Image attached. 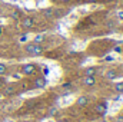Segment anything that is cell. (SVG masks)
I'll return each instance as SVG.
<instances>
[{"mask_svg": "<svg viewBox=\"0 0 123 122\" xmlns=\"http://www.w3.org/2000/svg\"><path fill=\"white\" fill-rule=\"evenodd\" d=\"M37 72V66L34 63H25L20 66V73L23 76H30V75H34Z\"/></svg>", "mask_w": 123, "mask_h": 122, "instance_id": "cell-2", "label": "cell"}, {"mask_svg": "<svg viewBox=\"0 0 123 122\" xmlns=\"http://www.w3.org/2000/svg\"><path fill=\"white\" fill-rule=\"evenodd\" d=\"M14 92H16V88H14V85H12V83H6V85L0 89L1 96H12V95H14Z\"/></svg>", "mask_w": 123, "mask_h": 122, "instance_id": "cell-3", "label": "cell"}, {"mask_svg": "<svg viewBox=\"0 0 123 122\" xmlns=\"http://www.w3.org/2000/svg\"><path fill=\"white\" fill-rule=\"evenodd\" d=\"M116 53H122L123 52V49H122V46H115V49H113Z\"/></svg>", "mask_w": 123, "mask_h": 122, "instance_id": "cell-17", "label": "cell"}, {"mask_svg": "<svg viewBox=\"0 0 123 122\" xmlns=\"http://www.w3.org/2000/svg\"><path fill=\"white\" fill-rule=\"evenodd\" d=\"M96 72H97V69L94 68V66H89V68H86L85 69V76H96Z\"/></svg>", "mask_w": 123, "mask_h": 122, "instance_id": "cell-10", "label": "cell"}, {"mask_svg": "<svg viewBox=\"0 0 123 122\" xmlns=\"http://www.w3.org/2000/svg\"><path fill=\"white\" fill-rule=\"evenodd\" d=\"M25 52L29 55V56H33V58H37V56H42L44 53V47L42 45H37V43H26L25 45Z\"/></svg>", "mask_w": 123, "mask_h": 122, "instance_id": "cell-1", "label": "cell"}, {"mask_svg": "<svg viewBox=\"0 0 123 122\" xmlns=\"http://www.w3.org/2000/svg\"><path fill=\"white\" fill-rule=\"evenodd\" d=\"M86 1H87V3H96L97 0H86Z\"/></svg>", "mask_w": 123, "mask_h": 122, "instance_id": "cell-20", "label": "cell"}, {"mask_svg": "<svg viewBox=\"0 0 123 122\" xmlns=\"http://www.w3.org/2000/svg\"><path fill=\"white\" fill-rule=\"evenodd\" d=\"M115 91L117 93H123V81H119L117 83H115Z\"/></svg>", "mask_w": 123, "mask_h": 122, "instance_id": "cell-12", "label": "cell"}, {"mask_svg": "<svg viewBox=\"0 0 123 122\" xmlns=\"http://www.w3.org/2000/svg\"><path fill=\"white\" fill-rule=\"evenodd\" d=\"M107 109H109V103H107V102H99V103L94 106V112H96L97 115H102V116L107 112Z\"/></svg>", "mask_w": 123, "mask_h": 122, "instance_id": "cell-4", "label": "cell"}, {"mask_svg": "<svg viewBox=\"0 0 123 122\" xmlns=\"http://www.w3.org/2000/svg\"><path fill=\"white\" fill-rule=\"evenodd\" d=\"M4 85H6V79H4L3 76H0V89H1Z\"/></svg>", "mask_w": 123, "mask_h": 122, "instance_id": "cell-16", "label": "cell"}, {"mask_svg": "<svg viewBox=\"0 0 123 122\" xmlns=\"http://www.w3.org/2000/svg\"><path fill=\"white\" fill-rule=\"evenodd\" d=\"M6 72H7V66L4 63H0V76H4Z\"/></svg>", "mask_w": 123, "mask_h": 122, "instance_id": "cell-13", "label": "cell"}, {"mask_svg": "<svg viewBox=\"0 0 123 122\" xmlns=\"http://www.w3.org/2000/svg\"><path fill=\"white\" fill-rule=\"evenodd\" d=\"M1 33H3V27L0 26V36H1Z\"/></svg>", "mask_w": 123, "mask_h": 122, "instance_id": "cell-22", "label": "cell"}, {"mask_svg": "<svg viewBox=\"0 0 123 122\" xmlns=\"http://www.w3.org/2000/svg\"><path fill=\"white\" fill-rule=\"evenodd\" d=\"M33 83H34V85H33L34 89H43V88L47 86V79H46L44 76H40V78H36Z\"/></svg>", "mask_w": 123, "mask_h": 122, "instance_id": "cell-5", "label": "cell"}, {"mask_svg": "<svg viewBox=\"0 0 123 122\" xmlns=\"http://www.w3.org/2000/svg\"><path fill=\"white\" fill-rule=\"evenodd\" d=\"M27 37H29L27 33H23V34L19 37V42H20V43H26V42H27Z\"/></svg>", "mask_w": 123, "mask_h": 122, "instance_id": "cell-14", "label": "cell"}, {"mask_svg": "<svg viewBox=\"0 0 123 122\" xmlns=\"http://www.w3.org/2000/svg\"><path fill=\"white\" fill-rule=\"evenodd\" d=\"M62 3H69V1H70V0H60Z\"/></svg>", "mask_w": 123, "mask_h": 122, "instance_id": "cell-21", "label": "cell"}, {"mask_svg": "<svg viewBox=\"0 0 123 122\" xmlns=\"http://www.w3.org/2000/svg\"><path fill=\"white\" fill-rule=\"evenodd\" d=\"M122 75H123V66H122Z\"/></svg>", "mask_w": 123, "mask_h": 122, "instance_id": "cell-24", "label": "cell"}, {"mask_svg": "<svg viewBox=\"0 0 123 122\" xmlns=\"http://www.w3.org/2000/svg\"><path fill=\"white\" fill-rule=\"evenodd\" d=\"M106 61H107V62H112V61H113V56H106Z\"/></svg>", "mask_w": 123, "mask_h": 122, "instance_id": "cell-19", "label": "cell"}, {"mask_svg": "<svg viewBox=\"0 0 123 122\" xmlns=\"http://www.w3.org/2000/svg\"><path fill=\"white\" fill-rule=\"evenodd\" d=\"M43 70H44V72H43V73H44V76H47V75H49V73H50V72H49V69H47V68H44V69H43Z\"/></svg>", "mask_w": 123, "mask_h": 122, "instance_id": "cell-18", "label": "cell"}, {"mask_svg": "<svg viewBox=\"0 0 123 122\" xmlns=\"http://www.w3.org/2000/svg\"><path fill=\"white\" fill-rule=\"evenodd\" d=\"M83 85L90 88V86H94L96 85V76H85L83 78Z\"/></svg>", "mask_w": 123, "mask_h": 122, "instance_id": "cell-9", "label": "cell"}, {"mask_svg": "<svg viewBox=\"0 0 123 122\" xmlns=\"http://www.w3.org/2000/svg\"><path fill=\"white\" fill-rule=\"evenodd\" d=\"M44 39H46V36H44V34H36V36L33 37V43L42 45V43L44 42Z\"/></svg>", "mask_w": 123, "mask_h": 122, "instance_id": "cell-11", "label": "cell"}, {"mask_svg": "<svg viewBox=\"0 0 123 122\" xmlns=\"http://www.w3.org/2000/svg\"><path fill=\"white\" fill-rule=\"evenodd\" d=\"M20 25H22L23 29H31V27L34 26V19H33L31 16H25V17L22 19Z\"/></svg>", "mask_w": 123, "mask_h": 122, "instance_id": "cell-6", "label": "cell"}, {"mask_svg": "<svg viewBox=\"0 0 123 122\" xmlns=\"http://www.w3.org/2000/svg\"><path fill=\"white\" fill-rule=\"evenodd\" d=\"M122 29H123V23H122Z\"/></svg>", "mask_w": 123, "mask_h": 122, "instance_id": "cell-25", "label": "cell"}, {"mask_svg": "<svg viewBox=\"0 0 123 122\" xmlns=\"http://www.w3.org/2000/svg\"><path fill=\"white\" fill-rule=\"evenodd\" d=\"M89 103V98L86 96V95H80L77 99H76V105L79 106V108H83V106H86Z\"/></svg>", "mask_w": 123, "mask_h": 122, "instance_id": "cell-8", "label": "cell"}, {"mask_svg": "<svg viewBox=\"0 0 123 122\" xmlns=\"http://www.w3.org/2000/svg\"><path fill=\"white\" fill-rule=\"evenodd\" d=\"M102 122H109L107 119H102Z\"/></svg>", "mask_w": 123, "mask_h": 122, "instance_id": "cell-23", "label": "cell"}, {"mask_svg": "<svg viewBox=\"0 0 123 122\" xmlns=\"http://www.w3.org/2000/svg\"><path fill=\"white\" fill-rule=\"evenodd\" d=\"M105 78L107 79V81H116L117 78H119V70L117 69H107L106 70V73H105Z\"/></svg>", "mask_w": 123, "mask_h": 122, "instance_id": "cell-7", "label": "cell"}, {"mask_svg": "<svg viewBox=\"0 0 123 122\" xmlns=\"http://www.w3.org/2000/svg\"><path fill=\"white\" fill-rule=\"evenodd\" d=\"M116 17H117L119 20H122V22H123V9H122V10H117V13H116Z\"/></svg>", "mask_w": 123, "mask_h": 122, "instance_id": "cell-15", "label": "cell"}]
</instances>
